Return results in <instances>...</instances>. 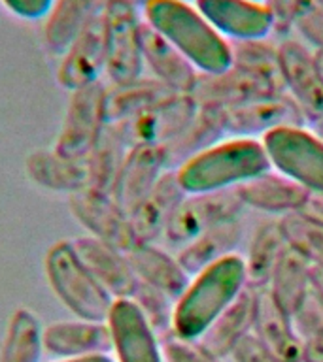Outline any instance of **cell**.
<instances>
[{"label": "cell", "mask_w": 323, "mask_h": 362, "mask_svg": "<svg viewBox=\"0 0 323 362\" xmlns=\"http://www.w3.org/2000/svg\"><path fill=\"white\" fill-rule=\"evenodd\" d=\"M76 253L85 268L95 276V279L112 294V298H130L138 287L132 266L127 253L108 245L93 236H79L72 240Z\"/></svg>", "instance_id": "44dd1931"}, {"label": "cell", "mask_w": 323, "mask_h": 362, "mask_svg": "<svg viewBox=\"0 0 323 362\" xmlns=\"http://www.w3.org/2000/svg\"><path fill=\"white\" fill-rule=\"evenodd\" d=\"M266 293L285 313L293 315L312 293V266L297 251L288 247L272 270Z\"/></svg>", "instance_id": "f546056e"}, {"label": "cell", "mask_w": 323, "mask_h": 362, "mask_svg": "<svg viewBox=\"0 0 323 362\" xmlns=\"http://www.w3.org/2000/svg\"><path fill=\"white\" fill-rule=\"evenodd\" d=\"M106 68V23L104 4L91 19L84 33L61 55L57 68V81L68 90H78L85 85L101 81Z\"/></svg>", "instance_id": "5bb4252c"}, {"label": "cell", "mask_w": 323, "mask_h": 362, "mask_svg": "<svg viewBox=\"0 0 323 362\" xmlns=\"http://www.w3.org/2000/svg\"><path fill=\"white\" fill-rule=\"evenodd\" d=\"M300 214L323 226V194H310L308 202H306Z\"/></svg>", "instance_id": "b9f144b4"}, {"label": "cell", "mask_w": 323, "mask_h": 362, "mask_svg": "<svg viewBox=\"0 0 323 362\" xmlns=\"http://www.w3.org/2000/svg\"><path fill=\"white\" fill-rule=\"evenodd\" d=\"M261 141L271 168L297 181L310 194H323V140L306 124L278 129Z\"/></svg>", "instance_id": "5b68a950"}, {"label": "cell", "mask_w": 323, "mask_h": 362, "mask_svg": "<svg viewBox=\"0 0 323 362\" xmlns=\"http://www.w3.org/2000/svg\"><path fill=\"white\" fill-rule=\"evenodd\" d=\"M25 170L33 183L50 191L76 194L91 187L87 158H67L55 149H36L30 153L25 163Z\"/></svg>", "instance_id": "4316f807"}, {"label": "cell", "mask_w": 323, "mask_h": 362, "mask_svg": "<svg viewBox=\"0 0 323 362\" xmlns=\"http://www.w3.org/2000/svg\"><path fill=\"white\" fill-rule=\"evenodd\" d=\"M44 351L57 358L110 355V328L106 321H87L79 317L51 322L44 328Z\"/></svg>", "instance_id": "7402d4cb"}, {"label": "cell", "mask_w": 323, "mask_h": 362, "mask_svg": "<svg viewBox=\"0 0 323 362\" xmlns=\"http://www.w3.org/2000/svg\"><path fill=\"white\" fill-rule=\"evenodd\" d=\"M142 19L187 57L200 74L231 68V44L215 30L197 6L186 0H146Z\"/></svg>", "instance_id": "6da1fadb"}, {"label": "cell", "mask_w": 323, "mask_h": 362, "mask_svg": "<svg viewBox=\"0 0 323 362\" xmlns=\"http://www.w3.org/2000/svg\"><path fill=\"white\" fill-rule=\"evenodd\" d=\"M274 93H283L282 87L274 81L231 66L217 74H200L191 96L197 106L227 110Z\"/></svg>", "instance_id": "e0dca14e"}, {"label": "cell", "mask_w": 323, "mask_h": 362, "mask_svg": "<svg viewBox=\"0 0 323 362\" xmlns=\"http://www.w3.org/2000/svg\"><path fill=\"white\" fill-rule=\"evenodd\" d=\"M255 315V288L246 287L197 339L204 349L217 358L231 356L232 349L244 336L251 334Z\"/></svg>", "instance_id": "484cf974"}, {"label": "cell", "mask_w": 323, "mask_h": 362, "mask_svg": "<svg viewBox=\"0 0 323 362\" xmlns=\"http://www.w3.org/2000/svg\"><path fill=\"white\" fill-rule=\"evenodd\" d=\"M135 300L136 305L140 308L147 322L152 325L159 338L163 339L164 336L172 334V317H174V304L176 300L166 296L164 293L157 291V288L147 287L138 283L135 294L130 296Z\"/></svg>", "instance_id": "8d00e7d4"}, {"label": "cell", "mask_w": 323, "mask_h": 362, "mask_svg": "<svg viewBox=\"0 0 323 362\" xmlns=\"http://www.w3.org/2000/svg\"><path fill=\"white\" fill-rule=\"evenodd\" d=\"M106 93L108 87L102 81L72 90L64 121L53 146L59 155L76 160L89 157L106 127Z\"/></svg>", "instance_id": "52a82bcc"}, {"label": "cell", "mask_w": 323, "mask_h": 362, "mask_svg": "<svg viewBox=\"0 0 323 362\" xmlns=\"http://www.w3.org/2000/svg\"><path fill=\"white\" fill-rule=\"evenodd\" d=\"M221 117L227 138L249 140H263L266 134L278 129L306 124L300 110L285 93L261 96L255 100L221 110Z\"/></svg>", "instance_id": "30bf717a"}, {"label": "cell", "mask_w": 323, "mask_h": 362, "mask_svg": "<svg viewBox=\"0 0 323 362\" xmlns=\"http://www.w3.org/2000/svg\"><path fill=\"white\" fill-rule=\"evenodd\" d=\"M306 127H308V129H310L312 132H314V134L319 138V140H323V115H319L317 119H314V121L306 124Z\"/></svg>", "instance_id": "f6af8a7d"}, {"label": "cell", "mask_w": 323, "mask_h": 362, "mask_svg": "<svg viewBox=\"0 0 323 362\" xmlns=\"http://www.w3.org/2000/svg\"><path fill=\"white\" fill-rule=\"evenodd\" d=\"M288 247L305 257L312 268H323V226L297 211L280 219Z\"/></svg>", "instance_id": "d590c367"}, {"label": "cell", "mask_w": 323, "mask_h": 362, "mask_svg": "<svg viewBox=\"0 0 323 362\" xmlns=\"http://www.w3.org/2000/svg\"><path fill=\"white\" fill-rule=\"evenodd\" d=\"M278 72L283 93L299 107L306 124L323 115V68L310 45L295 38L282 40Z\"/></svg>", "instance_id": "9c48e42d"}, {"label": "cell", "mask_w": 323, "mask_h": 362, "mask_svg": "<svg viewBox=\"0 0 323 362\" xmlns=\"http://www.w3.org/2000/svg\"><path fill=\"white\" fill-rule=\"evenodd\" d=\"M259 2H265V0H259Z\"/></svg>", "instance_id": "7dc6e473"}, {"label": "cell", "mask_w": 323, "mask_h": 362, "mask_svg": "<svg viewBox=\"0 0 323 362\" xmlns=\"http://www.w3.org/2000/svg\"><path fill=\"white\" fill-rule=\"evenodd\" d=\"M44 353V328L36 313L19 308L11 313L4 341L0 347V362H40Z\"/></svg>", "instance_id": "d6a6232c"}, {"label": "cell", "mask_w": 323, "mask_h": 362, "mask_svg": "<svg viewBox=\"0 0 323 362\" xmlns=\"http://www.w3.org/2000/svg\"><path fill=\"white\" fill-rule=\"evenodd\" d=\"M174 95L176 93L153 78H140L129 85H113L106 93V124L129 121L138 113L152 110Z\"/></svg>", "instance_id": "4dcf8cb0"}, {"label": "cell", "mask_w": 323, "mask_h": 362, "mask_svg": "<svg viewBox=\"0 0 323 362\" xmlns=\"http://www.w3.org/2000/svg\"><path fill=\"white\" fill-rule=\"evenodd\" d=\"M197 102L191 95H174L152 110L115 124L127 146H163L178 138L197 113Z\"/></svg>", "instance_id": "7c38bea8"}, {"label": "cell", "mask_w": 323, "mask_h": 362, "mask_svg": "<svg viewBox=\"0 0 323 362\" xmlns=\"http://www.w3.org/2000/svg\"><path fill=\"white\" fill-rule=\"evenodd\" d=\"M70 209L85 230L89 232V236L123 253L138 243L129 214L115 202L112 194L96 189H85L70 194Z\"/></svg>", "instance_id": "4fadbf2b"}, {"label": "cell", "mask_w": 323, "mask_h": 362, "mask_svg": "<svg viewBox=\"0 0 323 362\" xmlns=\"http://www.w3.org/2000/svg\"><path fill=\"white\" fill-rule=\"evenodd\" d=\"M106 325L115 362H164L163 345L132 298H115Z\"/></svg>", "instance_id": "8fae6325"}, {"label": "cell", "mask_w": 323, "mask_h": 362, "mask_svg": "<svg viewBox=\"0 0 323 362\" xmlns=\"http://www.w3.org/2000/svg\"><path fill=\"white\" fill-rule=\"evenodd\" d=\"M312 291L323 304V268H312Z\"/></svg>", "instance_id": "7bdbcfd3"}, {"label": "cell", "mask_w": 323, "mask_h": 362, "mask_svg": "<svg viewBox=\"0 0 323 362\" xmlns=\"http://www.w3.org/2000/svg\"><path fill=\"white\" fill-rule=\"evenodd\" d=\"M101 8L98 0H55L44 23V44L47 51L62 55Z\"/></svg>", "instance_id": "f1b7e54d"}, {"label": "cell", "mask_w": 323, "mask_h": 362, "mask_svg": "<svg viewBox=\"0 0 323 362\" xmlns=\"http://www.w3.org/2000/svg\"><path fill=\"white\" fill-rule=\"evenodd\" d=\"M246 287L249 285L242 255H232L191 276L174 304L172 334L183 339H198Z\"/></svg>", "instance_id": "7a4b0ae2"}, {"label": "cell", "mask_w": 323, "mask_h": 362, "mask_svg": "<svg viewBox=\"0 0 323 362\" xmlns=\"http://www.w3.org/2000/svg\"><path fill=\"white\" fill-rule=\"evenodd\" d=\"M271 168L261 140L223 138L176 168L186 192L234 189Z\"/></svg>", "instance_id": "3957f363"}, {"label": "cell", "mask_w": 323, "mask_h": 362, "mask_svg": "<svg viewBox=\"0 0 323 362\" xmlns=\"http://www.w3.org/2000/svg\"><path fill=\"white\" fill-rule=\"evenodd\" d=\"M288 249L282 223L276 217H261L249 226L248 238L242 249L244 268L248 285L254 288L266 287L272 270Z\"/></svg>", "instance_id": "cb8c5ba5"}, {"label": "cell", "mask_w": 323, "mask_h": 362, "mask_svg": "<svg viewBox=\"0 0 323 362\" xmlns=\"http://www.w3.org/2000/svg\"><path fill=\"white\" fill-rule=\"evenodd\" d=\"M183 197L186 191L178 181L176 170H166L149 197L129 214L136 242L153 243L163 238L164 226Z\"/></svg>", "instance_id": "d4e9b609"}, {"label": "cell", "mask_w": 323, "mask_h": 362, "mask_svg": "<svg viewBox=\"0 0 323 362\" xmlns=\"http://www.w3.org/2000/svg\"><path fill=\"white\" fill-rule=\"evenodd\" d=\"M295 25L306 40V45L312 44L314 51H323V8L310 2L297 17Z\"/></svg>", "instance_id": "ab89813d"}, {"label": "cell", "mask_w": 323, "mask_h": 362, "mask_svg": "<svg viewBox=\"0 0 323 362\" xmlns=\"http://www.w3.org/2000/svg\"><path fill=\"white\" fill-rule=\"evenodd\" d=\"M127 151H129V146L123 140L118 127L106 124L101 138L93 147V151L87 157L91 177L89 189L112 194L119 170H121L125 157H127Z\"/></svg>", "instance_id": "836d02e7"}, {"label": "cell", "mask_w": 323, "mask_h": 362, "mask_svg": "<svg viewBox=\"0 0 323 362\" xmlns=\"http://www.w3.org/2000/svg\"><path fill=\"white\" fill-rule=\"evenodd\" d=\"M242 214H246V209L237 187L220 191L186 192L174 214L170 215L163 238L170 245L181 247L200 232Z\"/></svg>", "instance_id": "ba28073f"}, {"label": "cell", "mask_w": 323, "mask_h": 362, "mask_svg": "<svg viewBox=\"0 0 323 362\" xmlns=\"http://www.w3.org/2000/svg\"><path fill=\"white\" fill-rule=\"evenodd\" d=\"M227 138L220 107L198 106L195 117L172 144L164 147L170 170H176L187 158L195 157L210 146Z\"/></svg>", "instance_id": "1f68e13d"}, {"label": "cell", "mask_w": 323, "mask_h": 362, "mask_svg": "<svg viewBox=\"0 0 323 362\" xmlns=\"http://www.w3.org/2000/svg\"><path fill=\"white\" fill-rule=\"evenodd\" d=\"M166 170H170V166L163 146L129 147L112 197L127 214H130L149 197Z\"/></svg>", "instance_id": "ac0fdd59"}, {"label": "cell", "mask_w": 323, "mask_h": 362, "mask_svg": "<svg viewBox=\"0 0 323 362\" xmlns=\"http://www.w3.org/2000/svg\"><path fill=\"white\" fill-rule=\"evenodd\" d=\"M300 344V362H323V304L312 291L291 315Z\"/></svg>", "instance_id": "e575fe53"}, {"label": "cell", "mask_w": 323, "mask_h": 362, "mask_svg": "<svg viewBox=\"0 0 323 362\" xmlns=\"http://www.w3.org/2000/svg\"><path fill=\"white\" fill-rule=\"evenodd\" d=\"M237 189L244 209L261 217H276V219L302 211L310 198V192L305 187H300L297 181L280 174L274 168L249 177Z\"/></svg>", "instance_id": "2e32d148"}, {"label": "cell", "mask_w": 323, "mask_h": 362, "mask_svg": "<svg viewBox=\"0 0 323 362\" xmlns=\"http://www.w3.org/2000/svg\"><path fill=\"white\" fill-rule=\"evenodd\" d=\"M248 232L249 225L246 214L238 215L234 219H229L200 232L191 242L178 247L176 257L183 266V270L189 276H195L220 260L229 259L232 255H242Z\"/></svg>", "instance_id": "d6986e66"}, {"label": "cell", "mask_w": 323, "mask_h": 362, "mask_svg": "<svg viewBox=\"0 0 323 362\" xmlns=\"http://www.w3.org/2000/svg\"><path fill=\"white\" fill-rule=\"evenodd\" d=\"M55 362H115L110 355H89V356H78V358H59Z\"/></svg>", "instance_id": "ee69618b"}, {"label": "cell", "mask_w": 323, "mask_h": 362, "mask_svg": "<svg viewBox=\"0 0 323 362\" xmlns=\"http://www.w3.org/2000/svg\"><path fill=\"white\" fill-rule=\"evenodd\" d=\"M234 362H289L276 355L274 351L268 349L261 339H257L254 334L244 336L237 344V347L231 353Z\"/></svg>", "instance_id": "f35d334b"}, {"label": "cell", "mask_w": 323, "mask_h": 362, "mask_svg": "<svg viewBox=\"0 0 323 362\" xmlns=\"http://www.w3.org/2000/svg\"><path fill=\"white\" fill-rule=\"evenodd\" d=\"M127 259L138 283L157 288L172 300L180 298V294L186 291L191 279V276L180 264L176 253H169L155 242H138L127 251Z\"/></svg>", "instance_id": "603a6c76"}, {"label": "cell", "mask_w": 323, "mask_h": 362, "mask_svg": "<svg viewBox=\"0 0 323 362\" xmlns=\"http://www.w3.org/2000/svg\"><path fill=\"white\" fill-rule=\"evenodd\" d=\"M195 6L227 42L265 40L274 30V17L259 0H195Z\"/></svg>", "instance_id": "9a60e30c"}, {"label": "cell", "mask_w": 323, "mask_h": 362, "mask_svg": "<svg viewBox=\"0 0 323 362\" xmlns=\"http://www.w3.org/2000/svg\"><path fill=\"white\" fill-rule=\"evenodd\" d=\"M164 362H223L206 351L197 339H183L176 334H169L161 339Z\"/></svg>", "instance_id": "74e56055"}, {"label": "cell", "mask_w": 323, "mask_h": 362, "mask_svg": "<svg viewBox=\"0 0 323 362\" xmlns=\"http://www.w3.org/2000/svg\"><path fill=\"white\" fill-rule=\"evenodd\" d=\"M251 334L285 361L300 362V344L295 334L291 315L272 300L266 288H255V315Z\"/></svg>", "instance_id": "83f0119b"}, {"label": "cell", "mask_w": 323, "mask_h": 362, "mask_svg": "<svg viewBox=\"0 0 323 362\" xmlns=\"http://www.w3.org/2000/svg\"><path fill=\"white\" fill-rule=\"evenodd\" d=\"M314 4L319 6V8H323V0H314Z\"/></svg>", "instance_id": "bcb514c9"}, {"label": "cell", "mask_w": 323, "mask_h": 362, "mask_svg": "<svg viewBox=\"0 0 323 362\" xmlns=\"http://www.w3.org/2000/svg\"><path fill=\"white\" fill-rule=\"evenodd\" d=\"M44 268L51 291L74 315L87 321H106L113 304L112 294L85 268L72 240L53 243L45 253Z\"/></svg>", "instance_id": "277c9868"}, {"label": "cell", "mask_w": 323, "mask_h": 362, "mask_svg": "<svg viewBox=\"0 0 323 362\" xmlns=\"http://www.w3.org/2000/svg\"><path fill=\"white\" fill-rule=\"evenodd\" d=\"M140 44L144 66L149 68L153 79H157L176 95H191L200 72L144 19L140 27Z\"/></svg>", "instance_id": "ffe728a7"}, {"label": "cell", "mask_w": 323, "mask_h": 362, "mask_svg": "<svg viewBox=\"0 0 323 362\" xmlns=\"http://www.w3.org/2000/svg\"><path fill=\"white\" fill-rule=\"evenodd\" d=\"M106 23V68L104 72L113 85H129L144 74L140 27L136 6L129 0L104 2Z\"/></svg>", "instance_id": "8992f818"}, {"label": "cell", "mask_w": 323, "mask_h": 362, "mask_svg": "<svg viewBox=\"0 0 323 362\" xmlns=\"http://www.w3.org/2000/svg\"><path fill=\"white\" fill-rule=\"evenodd\" d=\"M55 0H0V4L10 11L11 16L25 21H40L50 13Z\"/></svg>", "instance_id": "60d3db41"}]
</instances>
